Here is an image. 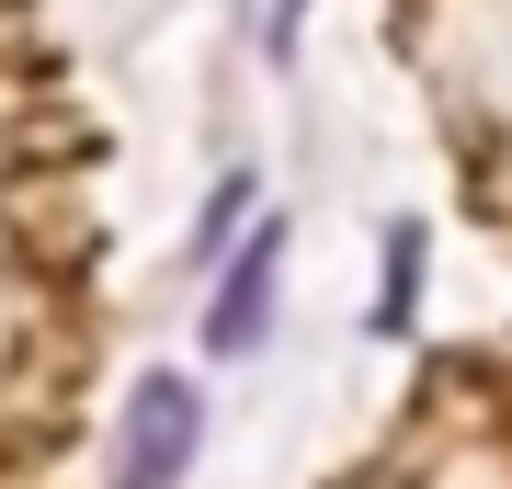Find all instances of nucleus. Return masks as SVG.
I'll use <instances>...</instances> for the list:
<instances>
[{
	"label": "nucleus",
	"mask_w": 512,
	"mask_h": 489,
	"mask_svg": "<svg viewBox=\"0 0 512 489\" xmlns=\"http://www.w3.org/2000/svg\"><path fill=\"white\" fill-rule=\"evenodd\" d=\"M274 262H285V228L262 217V239H239V262H228L217 308H205V342H217V353H251L262 330H274Z\"/></svg>",
	"instance_id": "obj_2"
},
{
	"label": "nucleus",
	"mask_w": 512,
	"mask_h": 489,
	"mask_svg": "<svg viewBox=\"0 0 512 489\" xmlns=\"http://www.w3.org/2000/svg\"><path fill=\"white\" fill-rule=\"evenodd\" d=\"M251 35H262V57H285L296 46V0H251Z\"/></svg>",
	"instance_id": "obj_3"
},
{
	"label": "nucleus",
	"mask_w": 512,
	"mask_h": 489,
	"mask_svg": "<svg viewBox=\"0 0 512 489\" xmlns=\"http://www.w3.org/2000/svg\"><path fill=\"white\" fill-rule=\"evenodd\" d=\"M194 433H205V399L183 376H137L126 399V444H114V489H171L194 467Z\"/></svg>",
	"instance_id": "obj_1"
}]
</instances>
